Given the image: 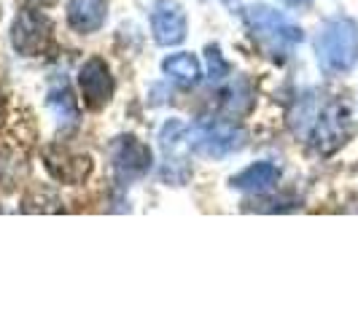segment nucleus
Instances as JSON below:
<instances>
[{
    "label": "nucleus",
    "mask_w": 358,
    "mask_h": 323,
    "mask_svg": "<svg viewBox=\"0 0 358 323\" xmlns=\"http://www.w3.org/2000/svg\"><path fill=\"white\" fill-rule=\"evenodd\" d=\"M162 71L170 81H176L178 87H194L202 78V65H199L197 54L192 52H178L170 54L164 62H162Z\"/></svg>",
    "instance_id": "obj_14"
},
{
    "label": "nucleus",
    "mask_w": 358,
    "mask_h": 323,
    "mask_svg": "<svg viewBox=\"0 0 358 323\" xmlns=\"http://www.w3.org/2000/svg\"><path fill=\"white\" fill-rule=\"evenodd\" d=\"M151 33L159 46H178L186 41L189 19L178 0H154L151 6Z\"/></svg>",
    "instance_id": "obj_10"
},
{
    "label": "nucleus",
    "mask_w": 358,
    "mask_h": 323,
    "mask_svg": "<svg viewBox=\"0 0 358 323\" xmlns=\"http://www.w3.org/2000/svg\"><path fill=\"white\" fill-rule=\"evenodd\" d=\"M253 108V89L245 78H237L229 89L224 92V113L227 119H237L245 116Z\"/></svg>",
    "instance_id": "obj_17"
},
{
    "label": "nucleus",
    "mask_w": 358,
    "mask_h": 323,
    "mask_svg": "<svg viewBox=\"0 0 358 323\" xmlns=\"http://www.w3.org/2000/svg\"><path fill=\"white\" fill-rule=\"evenodd\" d=\"M27 3H33V6H54L57 0H27Z\"/></svg>",
    "instance_id": "obj_20"
},
{
    "label": "nucleus",
    "mask_w": 358,
    "mask_h": 323,
    "mask_svg": "<svg viewBox=\"0 0 358 323\" xmlns=\"http://www.w3.org/2000/svg\"><path fill=\"white\" fill-rule=\"evenodd\" d=\"M248 143V135L243 127H237L234 122H199V124L189 127V148L205 157V159H224L232 157L237 151H243Z\"/></svg>",
    "instance_id": "obj_3"
},
{
    "label": "nucleus",
    "mask_w": 358,
    "mask_h": 323,
    "mask_svg": "<svg viewBox=\"0 0 358 323\" xmlns=\"http://www.w3.org/2000/svg\"><path fill=\"white\" fill-rule=\"evenodd\" d=\"M11 46L22 57H46L54 49V22L41 8H22L11 24Z\"/></svg>",
    "instance_id": "obj_6"
},
{
    "label": "nucleus",
    "mask_w": 358,
    "mask_h": 323,
    "mask_svg": "<svg viewBox=\"0 0 358 323\" xmlns=\"http://www.w3.org/2000/svg\"><path fill=\"white\" fill-rule=\"evenodd\" d=\"M353 132V110L342 100H331L318 110L313 129L307 135V143L313 145L315 154L321 157H331L334 151H340L348 143Z\"/></svg>",
    "instance_id": "obj_4"
},
{
    "label": "nucleus",
    "mask_w": 358,
    "mask_h": 323,
    "mask_svg": "<svg viewBox=\"0 0 358 323\" xmlns=\"http://www.w3.org/2000/svg\"><path fill=\"white\" fill-rule=\"evenodd\" d=\"M245 27L251 33L253 43L267 54L272 62H286L294 54V49L305 41L302 27H296L294 22H288L280 11H275L272 6L264 3H253L245 8Z\"/></svg>",
    "instance_id": "obj_1"
},
{
    "label": "nucleus",
    "mask_w": 358,
    "mask_h": 323,
    "mask_svg": "<svg viewBox=\"0 0 358 323\" xmlns=\"http://www.w3.org/2000/svg\"><path fill=\"white\" fill-rule=\"evenodd\" d=\"M6 122V97H3V92H0V124Z\"/></svg>",
    "instance_id": "obj_19"
},
{
    "label": "nucleus",
    "mask_w": 358,
    "mask_h": 323,
    "mask_svg": "<svg viewBox=\"0 0 358 323\" xmlns=\"http://www.w3.org/2000/svg\"><path fill=\"white\" fill-rule=\"evenodd\" d=\"M159 148H162V170L159 175L164 183L186 186L192 178V164H189V127L180 119H170L159 129Z\"/></svg>",
    "instance_id": "obj_5"
},
{
    "label": "nucleus",
    "mask_w": 358,
    "mask_h": 323,
    "mask_svg": "<svg viewBox=\"0 0 358 323\" xmlns=\"http://www.w3.org/2000/svg\"><path fill=\"white\" fill-rule=\"evenodd\" d=\"M108 17V0H71L68 3V24L76 33L90 36L97 33Z\"/></svg>",
    "instance_id": "obj_13"
},
{
    "label": "nucleus",
    "mask_w": 358,
    "mask_h": 323,
    "mask_svg": "<svg viewBox=\"0 0 358 323\" xmlns=\"http://www.w3.org/2000/svg\"><path fill=\"white\" fill-rule=\"evenodd\" d=\"M318 65L331 76L350 73L358 65V22L348 17H334L323 22L315 36Z\"/></svg>",
    "instance_id": "obj_2"
},
{
    "label": "nucleus",
    "mask_w": 358,
    "mask_h": 323,
    "mask_svg": "<svg viewBox=\"0 0 358 323\" xmlns=\"http://www.w3.org/2000/svg\"><path fill=\"white\" fill-rule=\"evenodd\" d=\"M108 157H110V167L113 175L122 186H132L135 180L148 175V170L154 167V154L148 143H143L135 135H119L108 145Z\"/></svg>",
    "instance_id": "obj_7"
},
{
    "label": "nucleus",
    "mask_w": 358,
    "mask_h": 323,
    "mask_svg": "<svg viewBox=\"0 0 358 323\" xmlns=\"http://www.w3.org/2000/svg\"><path fill=\"white\" fill-rule=\"evenodd\" d=\"M46 108L52 110L54 122H57V129H62V135H65V132H73V129L78 127V122H81L78 103H76L71 84H68L65 78H57L52 87H49V92H46Z\"/></svg>",
    "instance_id": "obj_11"
},
{
    "label": "nucleus",
    "mask_w": 358,
    "mask_h": 323,
    "mask_svg": "<svg viewBox=\"0 0 358 323\" xmlns=\"http://www.w3.org/2000/svg\"><path fill=\"white\" fill-rule=\"evenodd\" d=\"M318 103H315V94L313 92H307L302 94L291 110H288V127H291V132L296 135V138H302L307 141V135H310V129H313V122H315V116H318Z\"/></svg>",
    "instance_id": "obj_16"
},
{
    "label": "nucleus",
    "mask_w": 358,
    "mask_h": 323,
    "mask_svg": "<svg viewBox=\"0 0 358 323\" xmlns=\"http://www.w3.org/2000/svg\"><path fill=\"white\" fill-rule=\"evenodd\" d=\"M22 213H65V202L52 186H33L19 205Z\"/></svg>",
    "instance_id": "obj_15"
},
{
    "label": "nucleus",
    "mask_w": 358,
    "mask_h": 323,
    "mask_svg": "<svg viewBox=\"0 0 358 323\" xmlns=\"http://www.w3.org/2000/svg\"><path fill=\"white\" fill-rule=\"evenodd\" d=\"M78 89H81V100L90 110H103V108L113 100V76L106 59L100 57H90L81 68H78Z\"/></svg>",
    "instance_id": "obj_9"
},
{
    "label": "nucleus",
    "mask_w": 358,
    "mask_h": 323,
    "mask_svg": "<svg viewBox=\"0 0 358 323\" xmlns=\"http://www.w3.org/2000/svg\"><path fill=\"white\" fill-rule=\"evenodd\" d=\"M280 180V167L272 162H253L245 170L229 178V186L237 192H251V194H267Z\"/></svg>",
    "instance_id": "obj_12"
},
{
    "label": "nucleus",
    "mask_w": 358,
    "mask_h": 323,
    "mask_svg": "<svg viewBox=\"0 0 358 323\" xmlns=\"http://www.w3.org/2000/svg\"><path fill=\"white\" fill-rule=\"evenodd\" d=\"M41 159H43L46 173L57 183H65V186H81L92 175V170H94V162H92L90 154L76 151V148L65 143L43 145Z\"/></svg>",
    "instance_id": "obj_8"
},
{
    "label": "nucleus",
    "mask_w": 358,
    "mask_h": 323,
    "mask_svg": "<svg viewBox=\"0 0 358 323\" xmlns=\"http://www.w3.org/2000/svg\"><path fill=\"white\" fill-rule=\"evenodd\" d=\"M205 54H208V78L210 81H221V78H227L232 73V65L224 59V54H221V49L215 43H210L205 49Z\"/></svg>",
    "instance_id": "obj_18"
}]
</instances>
